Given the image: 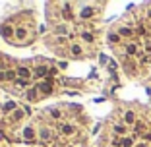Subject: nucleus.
Segmentation results:
<instances>
[{"label":"nucleus","instance_id":"obj_1","mask_svg":"<svg viewBox=\"0 0 151 147\" xmlns=\"http://www.w3.org/2000/svg\"><path fill=\"white\" fill-rule=\"evenodd\" d=\"M47 72H49V70L45 68V66H41V68L35 70V76H37V78H43V76H47Z\"/></svg>","mask_w":151,"mask_h":147},{"label":"nucleus","instance_id":"obj_2","mask_svg":"<svg viewBox=\"0 0 151 147\" xmlns=\"http://www.w3.org/2000/svg\"><path fill=\"white\" fill-rule=\"evenodd\" d=\"M18 72H19V76H21V78H27V76H29V70H27V68H19Z\"/></svg>","mask_w":151,"mask_h":147},{"label":"nucleus","instance_id":"obj_3","mask_svg":"<svg viewBox=\"0 0 151 147\" xmlns=\"http://www.w3.org/2000/svg\"><path fill=\"white\" fill-rule=\"evenodd\" d=\"M25 139H33V132L31 130H25Z\"/></svg>","mask_w":151,"mask_h":147},{"label":"nucleus","instance_id":"obj_4","mask_svg":"<svg viewBox=\"0 0 151 147\" xmlns=\"http://www.w3.org/2000/svg\"><path fill=\"white\" fill-rule=\"evenodd\" d=\"M14 116H16V118H21L23 112H21V110H16V114H14Z\"/></svg>","mask_w":151,"mask_h":147}]
</instances>
